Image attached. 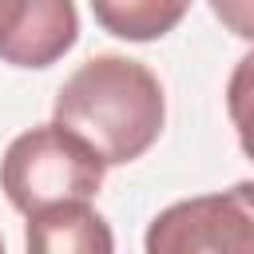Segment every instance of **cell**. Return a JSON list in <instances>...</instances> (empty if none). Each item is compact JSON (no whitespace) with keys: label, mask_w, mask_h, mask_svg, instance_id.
I'll list each match as a JSON object with an SVG mask.
<instances>
[{"label":"cell","mask_w":254,"mask_h":254,"mask_svg":"<svg viewBox=\"0 0 254 254\" xmlns=\"http://www.w3.org/2000/svg\"><path fill=\"white\" fill-rule=\"evenodd\" d=\"M163 119L167 99L159 75L115 52L79 64L56 95V123L95 147L107 167L143 159L163 135Z\"/></svg>","instance_id":"1"},{"label":"cell","mask_w":254,"mask_h":254,"mask_svg":"<svg viewBox=\"0 0 254 254\" xmlns=\"http://www.w3.org/2000/svg\"><path fill=\"white\" fill-rule=\"evenodd\" d=\"M107 163L64 123H40L16 135L0 159V190L28 218L67 198H95Z\"/></svg>","instance_id":"2"},{"label":"cell","mask_w":254,"mask_h":254,"mask_svg":"<svg viewBox=\"0 0 254 254\" xmlns=\"http://www.w3.org/2000/svg\"><path fill=\"white\" fill-rule=\"evenodd\" d=\"M143 246L147 254H254V183L159 210Z\"/></svg>","instance_id":"3"},{"label":"cell","mask_w":254,"mask_h":254,"mask_svg":"<svg viewBox=\"0 0 254 254\" xmlns=\"http://www.w3.org/2000/svg\"><path fill=\"white\" fill-rule=\"evenodd\" d=\"M79 40L71 0H0V60L12 67H52Z\"/></svg>","instance_id":"4"},{"label":"cell","mask_w":254,"mask_h":254,"mask_svg":"<svg viewBox=\"0 0 254 254\" xmlns=\"http://www.w3.org/2000/svg\"><path fill=\"white\" fill-rule=\"evenodd\" d=\"M24 246L36 254H111L115 238L91 198H67L28 214Z\"/></svg>","instance_id":"5"},{"label":"cell","mask_w":254,"mask_h":254,"mask_svg":"<svg viewBox=\"0 0 254 254\" xmlns=\"http://www.w3.org/2000/svg\"><path fill=\"white\" fill-rule=\"evenodd\" d=\"M190 4L194 0H91V12L99 28L111 32L115 40L151 44L175 32L190 12Z\"/></svg>","instance_id":"6"},{"label":"cell","mask_w":254,"mask_h":254,"mask_svg":"<svg viewBox=\"0 0 254 254\" xmlns=\"http://www.w3.org/2000/svg\"><path fill=\"white\" fill-rule=\"evenodd\" d=\"M226 111H230V123L238 131V147L246 151V159H254V52H246L230 71Z\"/></svg>","instance_id":"7"},{"label":"cell","mask_w":254,"mask_h":254,"mask_svg":"<svg viewBox=\"0 0 254 254\" xmlns=\"http://www.w3.org/2000/svg\"><path fill=\"white\" fill-rule=\"evenodd\" d=\"M210 12L222 20L230 36L254 44V0H210Z\"/></svg>","instance_id":"8"},{"label":"cell","mask_w":254,"mask_h":254,"mask_svg":"<svg viewBox=\"0 0 254 254\" xmlns=\"http://www.w3.org/2000/svg\"><path fill=\"white\" fill-rule=\"evenodd\" d=\"M0 254H4V238H0Z\"/></svg>","instance_id":"9"}]
</instances>
